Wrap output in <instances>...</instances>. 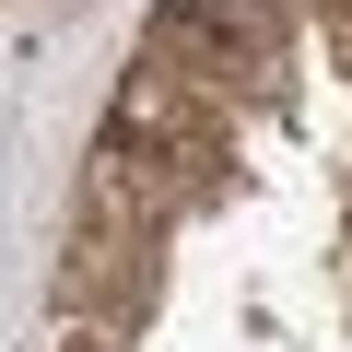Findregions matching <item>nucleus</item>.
Listing matches in <instances>:
<instances>
[{
  "label": "nucleus",
  "instance_id": "obj_2",
  "mask_svg": "<svg viewBox=\"0 0 352 352\" xmlns=\"http://www.w3.org/2000/svg\"><path fill=\"white\" fill-rule=\"evenodd\" d=\"M47 294H59V317H71V329H118V340H129V329L153 317V294H164V235L71 223V247H59Z\"/></svg>",
  "mask_w": 352,
  "mask_h": 352
},
{
  "label": "nucleus",
  "instance_id": "obj_1",
  "mask_svg": "<svg viewBox=\"0 0 352 352\" xmlns=\"http://www.w3.org/2000/svg\"><path fill=\"white\" fill-rule=\"evenodd\" d=\"M223 188L188 164V153H164V141H141V129H94V153H82V176H71V223H118V235H176L188 212H212Z\"/></svg>",
  "mask_w": 352,
  "mask_h": 352
},
{
  "label": "nucleus",
  "instance_id": "obj_4",
  "mask_svg": "<svg viewBox=\"0 0 352 352\" xmlns=\"http://www.w3.org/2000/svg\"><path fill=\"white\" fill-rule=\"evenodd\" d=\"M47 352H129V340H118V329H71V317H59V340H47Z\"/></svg>",
  "mask_w": 352,
  "mask_h": 352
},
{
  "label": "nucleus",
  "instance_id": "obj_3",
  "mask_svg": "<svg viewBox=\"0 0 352 352\" xmlns=\"http://www.w3.org/2000/svg\"><path fill=\"white\" fill-rule=\"evenodd\" d=\"M118 129H141V141H164V153H188L212 188H235V118L247 106H223V94H200V82H176V71H153V59H129V82H118V106H106Z\"/></svg>",
  "mask_w": 352,
  "mask_h": 352
}]
</instances>
